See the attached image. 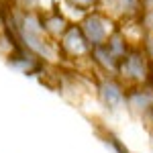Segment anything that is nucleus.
Returning a JSON list of instances; mask_svg holds the SVG:
<instances>
[{
	"label": "nucleus",
	"mask_w": 153,
	"mask_h": 153,
	"mask_svg": "<svg viewBox=\"0 0 153 153\" xmlns=\"http://www.w3.org/2000/svg\"><path fill=\"white\" fill-rule=\"evenodd\" d=\"M118 80L127 88L143 86L151 82V57L143 47H131L127 55L120 59L118 65Z\"/></svg>",
	"instance_id": "obj_2"
},
{
	"label": "nucleus",
	"mask_w": 153,
	"mask_h": 153,
	"mask_svg": "<svg viewBox=\"0 0 153 153\" xmlns=\"http://www.w3.org/2000/svg\"><path fill=\"white\" fill-rule=\"evenodd\" d=\"M57 45H59V49H61L63 59L78 61V59H90V55H92V45L88 43L82 27L78 23H71L70 27L65 29V33L59 37Z\"/></svg>",
	"instance_id": "obj_4"
},
{
	"label": "nucleus",
	"mask_w": 153,
	"mask_h": 153,
	"mask_svg": "<svg viewBox=\"0 0 153 153\" xmlns=\"http://www.w3.org/2000/svg\"><path fill=\"white\" fill-rule=\"evenodd\" d=\"M63 2H68L70 6H74V8H78V10H82V12L92 10L98 4V0H63Z\"/></svg>",
	"instance_id": "obj_9"
},
{
	"label": "nucleus",
	"mask_w": 153,
	"mask_h": 153,
	"mask_svg": "<svg viewBox=\"0 0 153 153\" xmlns=\"http://www.w3.org/2000/svg\"><path fill=\"white\" fill-rule=\"evenodd\" d=\"M4 25H8V33L16 41V45L31 51L43 63H59L63 59L57 41L47 35L41 23V12L25 10L14 4L8 12H4Z\"/></svg>",
	"instance_id": "obj_1"
},
{
	"label": "nucleus",
	"mask_w": 153,
	"mask_h": 153,
	"mask_svg": "<svg viewBox=\"0 0 153 153\" xmlns=\"http://www.w3.org/2000/svg\"><path fill=\"white\" fill-rule=\"evenodd\" d=\"M96 92H98L100 102L110 110H117L118 106L127 104V86L118 80V76L100 78L96 84Z\"/></svg>",
	"instance_id": "obj_5"
},
{
	"label": "nucleus",
	"mask_w": 153,
	"mask_h": 153,
	"mask_svg": "<svg viewBox=\"0 0 153 153\" xmlns=\"http://www.w3.org/2000/svg\"><path fill=\"white\" fill-rule=\"evenodd\" d=\"M141 2L143 0H98L96 8L106 12L117 23H125L141 16Z\"/></svg>",
	"instance_id": "obj_6"
},
{
	"label": "nucleus",
	"mask_w": 153,
	"mask_h": 153,
	"mask_svg": "<svg viewBox=\"0 0 153 153\" xmlns=\"http://www.w3.org/2000/svg\"><path fill=\"white\" fill-rule=\"evenodd\" d=\"M41 23H43V27H45L47 35L51 37V39L59 41V37L65 33V29L71 25V21L55 6V8H51V10L41 12Z\"/></svg>",
	"instance_id": "obj_7"
},
{
	"label": "nucleus",
	"mask_w": 153,
	"mask_h": 153,
	"mask_svg": "<svg viewBox=\"0 0 153 153\" xmlns=\"http://www.w3.org/2000/svg\"><path fill=\"white\" fill-rule=\"evenodd\" d=\"M78 25L82 27L84 35H86L88 43H90L92 47H98V45L106 43V41L118 31V23L117 21L110 19L106 12L98 10V8L88 10Z\"/></svg>",
	"instance_id": "obj_3"
},
{
	"label": "nucleus",
	"mask_w": 153,
	"mask_h": 153,
	"mask_svg": "<svg viewBox=\"0 0 153 153\" xmlns=\"http://www.w3.org/2000/svg\"><path fill=\"white\" fill-rule=\"evenodd\" d=\"M16 6L25 10H35V12H45L57 6V0H14Z\"/></svg>",
	"instance_id": "obj_8"
},
{
	"label": "nucleus",
	"mask_w": 153,
	"mask_h": 153,
	"mask_svg": "<svg viewBox=\"0 0 153 153\" xmlns=\"http://www.w3.org/2000/svg\"><path fill=\"white\" fill-rule=\"evenodd\" d=\"M0 25H4V12L0 10Z\"/></svg>",
	"instance_id": "obj_10"
}]
</instances>
